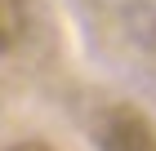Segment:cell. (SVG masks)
Listing matches in <instances>:
<instances>
[{"instance_id":"obj_1","label":"cell","mask_w":156,"mask_h":151,"mask_svg":"<svg viewBox=\"0 0 156 151\" xmlns=\"http://www.w3.org/2000/svg\"><path fill=\"white\" fill-rule=\"evenodd\" d=\"M98 151H156V125L134 102H107L89 125Z\"/></svg>"},{"instance_id":"obj_2","label":"cell","mask_w":156,"mask_h":151,"mask_svg":"<svg viewBox=\"0 0 156 151\" xmlns=\"http://www.w3.org/2000/svg\"><path fill=\"white\" fill-rule=\"evenodd\" d=\"M23 36H27V5L23 0H0V58L13 53Z\"/></svg>"},{"instance_id":"obj_3","label":"cell","mask_w":156,"mask_h":151,"mask_svg":"<svg viewBox=\"0 0 156 151\" xmlns=\"http://www.w3.org/2000/svg\"><path fill=\"white\" fill-rule=\"evenodd\" d=\"M5 151H58L54 142H45V138H23V142H9Z\"/></svg>"},{"instance_id":"obj_4","label":"cell","mask_w":156,"mask_h":151,"mask_svg":"<svg viewBox=\"0 0 156 151\" xmlns=\"http://www.w3.org/2000/svg\"><path fill=\"white\" fill-rule=\"evenodd\" d=\"M147 36H152V45H156V13H152V22H147Z\"/></svg>"}]
</instances>
